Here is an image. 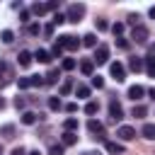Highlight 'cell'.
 Returning a JSON list of instances; mask_svg holds the SVG:
<instances>
[{
    "label": "cell",
    "instance_id": "1",
    "mask_svg": "<svg viewBox=\"0 0 155 155\" xmlns=\"http://www.w3.org/2000/svg\"><path fill=\"white\" fill-rule=\"evenodd\" d=\"M82 15H85V5H82V2H73V5L68 7V12H65V22L78 24V22L82 19Z\"/></svg>",
    "mask_w": 155,
    "mask_h": 155
},
{
    "label": "cell",
    "instance_id": "2",
    "mask_svg": "<svg viewBox=\"0 0 155 155\" xmlns=\"http://www.w3.org/2000/svg\"><path fill=\"white\" fill-rule=\"evenodd\" d=\"M56 44H61V46L68 48V51H78V48H80V39L73 36V34H63V36H58Z\"/></svg>",
    "mask_w": 155,
    "mask_h": 155
},
{
    "label": "cell",
    "instance_id": "3",
    "mask_svg": "<svg viewBox=\"0 0 155 155\" xmlns=\"http://www.w3.org/2000/svg\"><path fill=\"white\" fill-rule=\"evenodd\" d=\"M92 63H97V65H104V63H109V48H107L104 44H99V46L94 48V56H92Z\"/></svg>",
    "mask_w": 155,
    "mask_h": 155
},
{
    "label": "cell",
    "instance_id": "4",
    "mask_svg": "<svg viewBox=\"0 0 155 155\" xmlns=\"http://www.w3.org/2000/svg\"><path fill=\"white\" fill-rule=\"evenodd\" d=\"M109 73H111V78H114L116 82H124V80H126V68H124V63H119V61L109 63Z\"/></svg>",
    "mask_w": 155,
    "mask_h": 155
},
{
    "label": "cell",
    "instance_id": "5",
    "mask_svg": "<svg viewBox=\"0 0 155 155\" xmlns=\"http://www.w3.org/2000/svg\"><path fill=\"white\" fill-rule=\"evenodd\" d=\"M87 131H90L94 138H102V140H107V138H104V124H102V121H97V119H90V121H87Z\"/></svg>",
    "mask_w": 155,
    "mask_h": 155
},
{
    "label": "cell",
    "instance_id": "6",
    "mask_svg": "<svg viewBox=\"0 0 155 155\" xmlns=\"http://www.w3.org/2000/svg\"><path fill=\"white\" fill-rule=\"evenodd\" d=\"M109 116H111V119H109L111 124H116V121H121V119H124V109H121V104H119L116 99H111V102H109Z\"/></svg>",
    "mask_w": 155,
    "mask_h": 155
},
{
    "label": "cell",
    "instance_id": "7",
    "mask_svg": "<svg viewBox=\"0 0 155 155\" xmlns=\"http://www.w3.org/2000/svg\"><path fill=\"white\" fill-rule=\"evenodd\" d=\"M131 39H133L136 44H145V41H148V27H143V24L133 27V31H131Z\"/></svg>",
    "mask_w": 155,
    "mask_h": 155
},
{
    "label": "cell",
    "instance_id": "8",
    "mask_svg": "<svg viewBox=\"0 0 155 155\" xmlns=\"http://www.w3.org/2000/svg\"><path fill=\"white\" fill-rule=\"evenodd\" d=\"M10 82H12V68L5 61H0V87H5Z\"/></svg>",
    "mask_w": 155,
    "mask_h": 155
},
{
    "label": "cell",
    "instance_id": "9",
    "mask_svg": "<svg viewBox=\"0 0 155 155\" xmlns=\"http://www.w3.org/2000/svg\"><path fill=\"white\" fill-rule=\"evenodd\" d=\"M116 138L119 140H133L136 138V128L133 126H119L116 128Z\"/></svg>",
    "mask_w": 155,
    "mask_h": 155
},
{
    "label": "cell",
    "instance_id": "10",
    "mask_svg": "<svg viewBox=\"0 0 155 155\" xmlns=\"http://www.w3.org/2000/svg\"><path fill=\"white\" fill-rule=\"evenodd\" d=\"M104 150L109 153V155H124V143H119V140H104Z\"/></svg>",
    "mask_w": 155,
    "mask_h": 155
},
{
    "label": "cell",
    "instance_id": "11",
    "mask_svg": "<svg viewBox=\"0 0 155 155\" xmlns=\"http://www.w3.org/2000/svg\"><path fill=\"white\" fill-rule=\"evenodd\" d=\"M143 68H145L148 78H155V56H153V53L143 58Z\"/></svg>",
    "mask_w": 155,
    "mask_h": 155
},
{
    "label": "cell",
    "instance_id": "12",
    "mask_svg": "<svg viewBox=\"0 0 155 155\" xmlns=\"http://www.w3.org/2000/svg\"><path fill=\"white\" fill-rule=\"evenodd\" d=\"M143 94H145V90H143L140 85H131V87H128V99L138 102V99H143Z\"/></svg>",
    "mask_w": 155,
    "mask_h": 155
},
{
    "label": "cell",
    "instance_id": "13",
    "mask_svg": "<svg viewBox=\"0 0 155 155\" xmlns=\"http://www.w3.org/2000/svg\"><path fill=\"white\" fill-rule=\"evenodd\" d=\"M78 143V133H73V131H65L63 136H61V145L63 148H68V145H75Z\"/></svg>",
    "mask_w": 155,
    "mask_h": 155
},
{
    "label": "cell",
    "instance_id": "14",
    "mask_svg": "<svg viewBox=\"0 0 155 155\" xmlns=\"http://www.w3.org/2000/svg\"><path fill=\"white\" fill-rule=\"evenodd\" d=\"M17 61H19V65H22V68H29V65H31V61H34V53H29V51H19Z\"/></svg>",
    "mask_w": 155,
    "mask_h": 155
},
{
    "label": "cell",
    "instance_id": "15",
    "mask_svg": "<svg viewBox=\"0 0 155 155\" xmlns=\"http://www.w3.org/2000/svg\"><path fill=\"white\" fill-rule=\"evenodd\" d=\"M36 121H39V114H36V111H24V114H22V124H24V126H34Z\"/></svg>",
    "mask_w": 155,
    "mask_h": 155
},
{
    "label": "cell",
    "instance_id": "16",
    "mask_svg": "<svg viewBox=\"0 0 155 155\" xmlns=\"http://www.w3.org/2000/svg\"><path fill=\"white\" fill-rule=\"evenodd\" d=\"M140 133H143V138H148V140H155V124H143Z\"/></svg>",
    "mask_w": 155,
    "mask_h": 155
},
{
    "label": "cell",
    "instance_id": "17",
    "mask_svg": "<svg viewBox=\"0 0 155 155\" xmlns=\"http://www.w3.org/2000/svg\"><path fill=\"white\" fill-rule=\"evenodd\" d=\"M34 61H39V63H51V53H48L46 48H39V51L34 53Z\"/></svg>",
    "mask_w": 155,
    "mask_h": 155
},
{
    "label": "cell",
    "instance_id": "18",
    "mask_svg": "<svg viewBox=\"0 0 155 155\" xmlns=\"http://www.w3.org/2000/svg\"><path fill=\"white\" fill-rule=\"evenodd\" d=\"M92 70H94V63H92V61H80V73H82V75L92 78Z\"/></svg>",
    "mask_w": 155,
    "mask_h": 155
},
{
    "label": "cell",
    "instance_id": "19",
    "mask_svg": "<svg viewBox=\"0 0 155 155\" xmlns=\"http://www.w3.org/2000/svg\"><path fill=\"white\" fill-rule=\"evenodd\" d=\"M29 12H31V15H36V17H41V15H46L48 10H46V2H34Z\"/></svg>",
    "mask_w": 155,
    "mask_h": 155
},
{
    "label": "cell",
    "instance_id": "20",
    "mask_svg": "<svg viewBox=\"0 0 155 155\" xmlns=\"http://www.w3.org/2000/svg\"><path fill=\"white\" fill-rule=\"evenodd\" d=\"M80 44H85L87 48H97V36L90 31V34H85V36H82V41H80Z\"/></svg>",
    "mask_w": 155,
    "mask_h": 155
},
{
    "label": "cell",
    "instance_id": "21",
    "mask_svg": "<svg viewBox=\"0 0 155 155\" xmlns=\"http://www.w3.org/2000/svg\"><path fill=\"white\" fill-rule=\"evenodd\" d=\"M128 68H131L133 73H140V70H143V58H138V56L131 58V61H128Z\"/></svg>",
    "mask_w": 155,
    "mask_h": 155
},
{
    "label": "cell",
    "instance_id": "22",
    "mask_svg": "<svg viewBox=\"0 0 155 155\" xmlns=\"http://www.w3.org/2000/svg\"><path fill=\"white\" fill-rule=\"evenodd\" d=\"M109 29H111V34H114V36L119 39V36L124 34V29H126V24H124V22H114V24H111Z\"/></svg>",
    "mask_w": 155,
    "mask_h": 155
},
{
    "label": "cell",
    "instance_id": "23",
    "mask_svg": "<svg viewBox=\"0 0 155 155\" xmlns=\"http://www.w3.org/2000/svg\"><path fill=\"white\" fill-rule=\"evenodd\" d=\"M58 75H61L58 70H48V73L44 75V85H53V82L58 80Z\"/></svg>",
    "mask_w": 155,
    "mask_h": 155
},
{
    "label": "cell",
    "instance_id": "24",
    "mask_svg": "<svg viewBox=\"0 0 155 155\" xmlns=\"http://www.w3.org/2000/svg\"><path fill=\"white\" fill-rule=\"evenodd\" d=\"M75 94H78V99H87L90 97V87L87 85H78L75 87Z\"/></svg>",
    "mask_w": 155,
    "mask_h": 155
},
{
    "label": "cell",
    "instance_id": "25",
    "mask_svg": "<svg viewBox=\"0 0 155 155\" xmlns=\"http://www.w3.org/2000/svg\"><path fill=\"white\" fill-rule=\"evenodd\" d=\"M0 136H2V138H12V136H15V126H12V124L0 126Z\"/></svg>",
    "mask_w": 155,
    "mask_h": 155
},
{
    "label": "cell",
    "instance_id": "26",
    "mask_svg": "<svg viewBox=\"0 0 155 155\" xmlns=\"http://www.w3.org/2000/svg\"><path fill=\"white\" fill-rule=\"evenodd\" d=\"M70 90H73V78H65L58 92H61V94H70Z\"/></svg>",
    "mask_w": 155,
    "mask_h": 155
},
{
    "label": "cell",
    "instance_id": "27",
    "mask_svg": "<svg viewBox=\"0 0 155 155\" xmlns=\"http://www.w3.org/2000/svg\"><path fill=\"white\" fill-rule=\"evenodd\" d=\"M48 109H51V111H61V109H63L61 99H58V97H48Z\"/></svg>",
    "mask_w": 155,
    "mask_h": 155
},
{
    "label": "cell",
    "instance_id": "28",
    "mask_svg": "<svg viewBox=\"0 0 155 155\" xmlns=\"http://www.w3.org/2000/svg\"><path fill=\"white\" fill-rule=\"evenodd\" d=\"M131 114H133L136 119H140V116H145V114H148V109H145L143 104H133V109H131Z\"/></svg>",
    "mask_w": 155,
    "mask_h": 155
},
{
    "label": "cell",
    "instance_id": "29",
    "mask_svg": "<svg viewBox=\"0 0 155 155\" xmlns=\"http://www.w3.org/2000/svg\"><path fill=\"white\" fill-rule=\"evenodd\" d=\"M126 24H131V27H138V24H140V15H138V12H131V15L126 17Z\"/></svg>",
    "mask_w": 155,
    "mask_h": 155
},
{
    "label": "cell",
    "instance_id": "30",
    "mask_svg": "<svg viewBox=\"0 0 155 155\" xmlns=\"http://www.w3.org/2000/svg\"><path fill=\"white\" fill-rule=\"evenodd\" d=\"M63 128H65V131H73V133H75V131H78V119H73V116H70V119H65Z\"/></svg>",
    "mask_w": 155,
    "mask_h": 155
},
{
    "label": "cell",
    "instance_id": "31",
    "mask_svg": "<svg viewBox=\"0 0 155 155\" xmlns=\"http://www.w3.org/2000/svg\"><path fill=\"white\" fill-rule=\"evenodd\" d=\"M97 111H99V104H97V102H87V104H85V114L92 116V114H97Z\"/></svg>",
    "mask_w": 155,
    "mask_h": 155
},
{
    "label": "cell",
    "instance_id": "32",
    "mask_svg": "<svg viewBox=\"0 0 155 155\" xmlns=\"http://www.w3.org/2000/svg\"><path fill=\"white\" fill-rule=\"evenodd\" d=\"M0 39H2V44H12V41H15V34H12L10 29H5V31L0 34Z\"/></svg>",
    "mask_w": 155,
    "mask_h": 155
},
{
    "label": "cell",
    "instance_id": "33",
    "mask_svg": "<svg viewBox=\"0 0 155 155\" xmlns=\"http://www.w3.org/2000/svg\"><path fill=\"white\" fill-rule=\"evenodd\" d=\"M48 53H51V58H61V56H63V46H61V44H53V48H51Z\"/></svg>",
    "mask_w": 155,
    "mask_h": 155
},
{
    "label": "cell",
    "instance_id": "34",
    "mask_svg": "<svg viewBox=\"0 0 155 155\" xmlns=\"http://www.w3.org/2000/svg\"><path fill=\"white\" fill-rule=\"evenodd\" d=\"M90 82H92V87H97V90H102V87H104V78H102V75H92V80H90Z\"/></svg>",
    "mask_w": 155,
    "mask_h": 155
},
{
    "label": "cell",
    "instance_id": "35",
    "mask_svg": "<svg viewBox=\"0 0 155 155\" xmlns=\"http://www.w3.org/2000/svg\"><path fill=\"white\" fill-rule=\"evenodd\" d=\"M17 87H19V90H27V87H31V80H29V75H27V78H17Z\"/></svg>",
    "mask_w": 155,
    "mask_h": 155
},
{
    "label": "cell",
    "instance_id": "36",
    "mask_svg": "<svg viewBox=\"0 0 155 155\" xmlns=\"http://www.w3.org/2000/svg\"><path fill=\"white\" fill-rule=\"evenodd\" d=\"M63 153H65V148L58 145V143H53V145L48 148V155H63Z\"/></svg>",
    "mask_w": 155,
    "mask_h": 155
},
{
    "label": "cell",
    "instance_id": "37",
    "mask_svg": "<svg viewBox=\"0 0 155 155\" xmlns=\"http://www.w3.org/2000/svg\"><path fill=\"white\" fill-rule=\"evenodd\" d=\"M61 65H63V70H73L78 63H75V58H63V63H61Z\"/></svg>",
    "mask_w": 155,
    "mask_h": 155
},
{
    "label": "cell",
    "instance_id": "38",
    "mask_svg": "<svg viewBox=\"0 0 155 155\" xmlns=\"http://www.w3.org/2000/svg\"><path fill=\"white\" fill-rule=\"evenodd\" d=\"M44 75H29V80H31V87H41L44 85V80H41Z\"/></svg>",
    "mask_w": 155,
    "mask_h": 155
},
{
    "label": "cell",
    "instance_id": "39",
    "mask_svg": "<svg viewBox=\"0 0 155 155\" xmlns=\"http://www.w3.org/2000/svg\"><path fill=\"white\" fill-rule=\"evenodd\" d=\"M63 22H65V15H61V12H56V15H53V22H51V24L56 27V24H63Z\"/></svg>",
    "mask_w": 155,
    "mask_h": 155
},
{
    "label": "cell",
    "instance_id": "40",
    "mask_svg": "<svg viewBox=\"0 0 155 155\" xmlns=\"http://www.w3.org/2000/svg\"><path fill=\"white\" fill-rule=\"evenodd\" d=\"M116 46H119V48H124V51H126V48H128V46H131V44H128V39H124V36H119V39H116Z\"/></svg>",
    "mask_w": 155,
    "mask_h": 155
},
{
    "label": "cell",
    "instance_id": "41",
    "mask_svg": "<svg viewBox=\"0 0 155 155\" xmlns=\"http://www.w3.org/2000/svg\"><path fill=\"white\" fill-rule=\"evenodd\" d=\"M46 10H48V12H58V2H56V0H48V2H46Z\"/></svg>",
    "mask_w": 155,
    "mask_h": 155
},
{
    "label": "cell",
    "instance_id": "42",
    "mask_svg": "<svg viewBox=\"0 0 155 155\" xmlns=\"http://www.w3.org/2000/svg\"><path fill=\"white\" fill-rule=\"evenodd\" d=\"M97 29H99V31H107V29H109V22H107V19H97Z\"/></svg>",
    "mask_w": 155,
    "mask_h": 155
},
{
    "label": "cell",
    "instance_id": "43",
    "mask_svg": "<svg viewBox=\"0 0 155 155\" xmlns=\"http://www.w3.org/2000/svg\"><path fill=\"white\" fill-rule=\"evenodd\" d=\"M27 31H29L31 36H36V34L41 31V24H29V29H27Z\"/></svg>",
    "mask_w": 155,
    "mask_h": 155
},
{
    "label": "cell",
    "instance_id": "44",
    "mask_svg": "<svg viewBox=\"0 0 155 155\" xmlns=\"http://www.w3.org/2000/svg\"><path fill=\"white\" fill-rule=\"evenodd\" d=\"M29 17H31L29 10H19V19H22V22H29Z\"/></svg>",
    "mask_w": 155,
    "mask_h": 155
},
{
    "label": "cell",
    "instance_id": "45",
    "mask_svg": "<svg viewBox=\"0 0 155 155\" xmlns=\"http://www.w3.org/2000/svg\"><path fill=\"white\" fill-rule=\"evenodd\" d=\"M41 31H44V36H53V24H46Z\"/></svg>",
    "mask_w": 155,
    "mask_h": 155
},
{
    "label": "cell",
    "instance_id": "46",
    "mask_svg": "<svg viewBox=\"0 0 155 155\" xmlns=\"http://www.w3.org/2000/svg\"><path fill=\"white\" fill-rule=\"evenodd\" d=\"M65 111H68V114H75V111H78V104H75V102L65 104Z\"/></svg>",
    "mask_w": 155,
    "mask_h": 155
},
{
    "label": "cell",
    "instance_id": "47",
    "mask_svg": "<svg viewBox=\"0 0 155 155\" xmlns=\"http://www.w3.org/2000/svg\"><path fill=\"white\" fill-rule=\"evenodd\" d=\"M24 104H27L24 97H17V99H15V107H17V109H24Z\"/></svg>",
    "mask_w": 155,
    "mask_h": 155
},
{
    "label": "cell",
    "instance_id": "48",
    "mask_svg": "<svg viewBox=\"0 0 155 155\" xmlns=\"http://www.w3.org/2000/svg\"><path fill=\"white\" fill-rule=\"evenodd\" d=\"M10 155H27V150L19 145V148H12V153H10Z\"/></svg>",
    "mask_w": 155,
    "mask_h": 155
},
{
    "label": "cell",
    "instance_id": "49",
    "mask_svg": "<svg viewBox=\"0 0 155 155\" xmlns=\"http://www.w3.org/2000/svg\"><path fill=\"white\" fill-rule=\"evenodd\" d=\"M82 155H102V153H99V150H85Z\"/></svg>",
    "mask_w": 155,
    "mask_h": 155
},
{
    "label": "cell",
    "instance_id": "50",
    "mask_svg": "<svg viewBox=\"0 0 155 155\" xmlns=\"http://www.w3.org/2000/svg\"><path fill=\"white\" fill-rule=\"evenodd\" d=\"M148 15H150V17H153V19H155V5H153V7H150V10H148Z\"/></svg>",
    "mask_w": 155,
    "mask_h": 155
},
{
    "label": "cell",
    "instance_id": "51",
    "mask_svg": "<svg viewBox=\"0 0 155 155\" xmlns=\"http://www.w3.org/2000/svg\"><path fill=\"white\" fill-rule=\"evenodd\" d=\"M148 94H150V99H155V87H150V90H148Z\"/></svg>",
    "mask_w": 155,
    "mask_h": 155
},
{
    "label": "cell",
    "instance_id": "52",
    "mask_svg": "<svg viewBox=\"0 0 155 155\" xmlns=\"http://www.w3.org/2000/svg\"><path fill=\"white\" fill-rule=\"evenodd\" d=\"M27 155H41V153H39V150H29Z\"/></svg>",
    "mask_w": 155,
    "mask_h": 155
},
{
    "label": "cell",
    "instance_id": "53",
    "mask_svg": "<svg viewBox=\"0 0 155 155\" xmlns=\"http://www.w3.org/2000/svg\"><path fill=\"white\" fill-rule=\"evenodd\" d=\"M2 107H5V99H2V97H0V109H2Z\"/></svg>",
    "mask_w": 155,
    "mask_h": 155
},
{
    "label": "cell",
    "instance_id": "54",
    "mask_svg": "<svg viewBox=\"0 0 155 155\" xmlns=\"http://www.w3.org/2000/svg\"><path fill=\"white\" fill-rule=\"evenodd\" d=\"M153 56H155V46H153Z\"/></svg>",
    "mask_w": 155,
    "mask_h": 155
},
{
    "label": "cell",
    "instance_id": "55",
    "mask_svg": "<svg viewBox=\"0 0 155 155\" xmlns=\"http://www.w3.org/2000/svg\"><path fill=\"white\" fill-rule=\"evenodd\" d=\"M0 155H2V148H0Z\"/></svg>",
    "mask_w": 155,
    "mask_h": 155
}]
</instances>
